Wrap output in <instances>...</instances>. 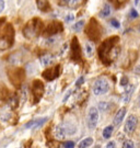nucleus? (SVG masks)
<instances>
[{"label":"nucleus","instance_id":"1","mask_svg":"<svg viewBox=\"0 0 140 148\" xmlns=\"http://www.w3.org/2000/svg\"><path fill=\"white\" fill-rule=\"evenodd\" d=\"M118 41H120V38L117 36H112L105 40L100 45L98 54L103 64L109 65L118 57V54H120V47L117 46Z\"/></svg>","mask_w":140,"mask_h":148},{"label":"nucleus","instance_id":"2","mask_svg":"<svg viewBox=\"0 0 140 148\" xmlns=\"http://www.w3.org/2000/svg\"><path fill=\"white\" fill-rule=\"evenodd\" d=\"M44 24L43 22L40 20V19H32L25 24V27L23 29V34L26 38L29 40H33L37 37L41 33H43V30H44Z\"/></svg>","mask_w":140,"mask_h":148},{"label":"nucleus","instance_id":"3","mask_svg":"<svg viewBox=\"0 0 140 148\" xmlns=\"http://www.w3.org/2000/svg\"><path fill=\"white\" fill-rule=\"evenodd\" d=\"M85 34H87V36L91 40V41H93V42H96V41H99L101 35H102V27L100 25V23L94 18H92L90 22L88 23V25L85 27Z\"/></svg>","mask_w":140,"mask_h":148},{"label":"nucleus","instance_id":"4","mask_svg":"<svg viewBox=\"0 0 140 148\" xmlns=\"http://www.w3.org/2000/svg\"><path fill=\"white\" fill-rule=\"evenodd\" d=\"M7 74H8V78H9L11 84L14 86L16 88H20L22 82H23V80L25 78L24 69L20 68V67H14V68L8 69Z\"/></svg>","mask_w":140,"mask_h":148},{"label":"nucleus","instance_id":"5","mask_svg":"<svg viewBox=\"0 0 140 148\" xmlns=\"http://www.w3.org/2000/svg\"><path fill=\"white\" fill-rule=\"evenodd\" d=\"M109 90V81L101 77L99 79L95 80L93 85V93L95 95H103L105 93H107Z\"/></svg>","mask_w":140,"mask_h":148},{"label":"nucleus","instance_id":"6","mask_svg":"<svg viewBox=\"0 0 140 148\" xmlns=\"http://www.w3.org/2000/svg\"><path fill=\"white\" fill-rule=\"evenodd\" d=\"M45 91V87L44 84L41 80H34L33 81V86H32V93H33V103H37L40 102L42 97L44 95Z\"/></svg>","mask_w":140,"mask_h":148},{"label":"nucleus","instance_id":"7","mask_svg":"<svg viewBox=\"0 0 140 148\" xmlns=\"http://www.w3.org/2000/svg\"><path fill=\"white\" fill-rule=\"evenodd\" d=\"M64 27L60 22L58 21H53L51 23H48L46 25V27H44L43 30V34L45 36H53V35H56L58 33L62 32Z\"/></svg>","mask_w":140,"mask_h":148},{"label":"nucleus","instance_id":"8","mask_svg":"<svg viewBox=\"0 0 140 148\" xmlns=\"http://www.w3.org/2000/svg\"><path fill=\"white\" fill-rule=\"evenodd\" d=\"M98 122H99V109H96L95 106H91L88 112L87 125L90 130H93L98 125Z\"/></svg>","mask_w":140,"mask_h":148},{"label":"nucleus","instance_id":"9","mask_svg":"<svg viewBox=\"0 0 140 148\" xmlns=\"http://www.w3.org/2000/svg\"><path fill=\"white\" fill-rule=\"evenodd\" d=\"M70 56H71V59L74 62L81 60V48H80V44L77 37H73L70 44Z\"/></svg>","mask_w":140,"mask_h":148},{"label":"nucleus","instance_id":"10","mask_svg":"<svg viewBox=\"0 0 140 148\" xmlns=\"http://www.w3.org/2000/svg\"><path fill=\"white\" fill-rule=\"evenodd\" d=\"M60 71H61V66H60V65H57V66H55V67L47 68L46 70H44L42 76L46 80H48V81H52V80L56 79L57 77H59Z\"/></svg>","mask_w":140,"mask_h":148},{"label":"nucleus","instance_id":"11","mask_svg":"<svg viewBox=\"0 0 140 148\" xmlns=\"http://www.w3.org/2000/svg\"><path fill=\"white\" fill-rule=\"evenodd\" d=\"M137 125H138V119H137V116H135V115H129L128 119H127V121H126V123H125L124 132L126 134H128V135L132 134V133L135 132Z\"/></svg>","mask_w":140,"mask_h":148},{"label":"nucleus","instance_id":"12","mask_svg":"<svg viewBox=\"0 0 140 148\" xmlns=\"http://www.w3.org/2000/svg\"><path fill=\"white\" fill-rule=\"evenodd\" d=\"M134 89L135 87L130 84H127V85L124 87V95H123V101L125 103H128L131 98V93L134 92Z\"/></svg>","mask_w":140,"mask_h":148},{"label":"nucleus","instance_id":"13","mask_svg":"<svg viewBox=\"0 0 140 148\" xmlns=\"http://www.w3.org/2000/svg\"><path fill=\"white\" fill-rule=\"evenodd\" d=\"M126 112H127V109H126V108H122V109L118 110V112L115 114L114 120H113V122H114V126L120 125V123L123 122L125 115H126Z\"/></svg>","mask_w":140,"mask_h":148},{"label":"nucleus","instance_id":"14","mask_svg":"<svg viewBox=\"0 0 140 148\" xmlns=\"http://www.w3.org/2000/svg\"><path fill=\"white\" fill-rule=\"evenodd\" d=\"M10 97V91L7 88V86L0 84V101H8Z\"/></svg>","mask_w":140,"mask_h":148},{"label":"nucleus","instance_id":"15","mask_svg":"<svg viewBox=\"0 0 140 148\" xmlns=\"http://www.w3.org/2000/svg\"><path fill=\"white\" fill-rule=\"evenodd\" d=\"M36 5L38 10L42 12H48L51 11V5L48 0H36Z\"/></svg>","mask_w":140,"mask_h":148},{"label":"nucleus","instance_id":"16","mask_svg":"<svg viewBox=\"0 0 140 148\" xmlns=\"http://www.w3.org/2000/svg\"><path fill=\"white\" fill-rule=\"evenodd\" d=\"M54 62V56L51 55V54H44L41 57V63L43 66H49L51 64H53Z\"/></svg>","mask_w":140,"mask_h":148},{"label":"nucleus","instance_id":"17","mask_svg":"<svg viewBox=\"0 0 140 148\" xmlns=\"http://www.w3.org/2000/svg\"><path fill=\"white\" fill-rule=\"evenodd\" d=\"M64 127H65V131H66V134H69V135H72L74 133L77 132V126L72 124L71 122L70 123H65V124H62Z\"/></svg>","mask_w":140,"mask_h":148},{"label":"nucleus","instance_id":"18","mask_svg":"<svg viewBox=\"0 0 140 148\" xmlns=\"http://www.w3.org/2000/svg\"><path fill=\"white\" fill-rule=\"evenodd\" d=\"M67 134H66V131H65V127L64 125H58L56 127V132H55V136L58 138V139H64L65 136H66Z\"/></svg>","mask_w":140,"mask_h":148},{"label":"nucleus","instance_id":"19","mask_svg":"<svg viewBox=\"0 0 140 148\" xmlns=\"http://www.w3.org/2000/svg\"><path fill=\"white\" fill-rule=\"evenodd\" d=\"M113 131H114V125H109V126H106L103 130V137L105 138V139H109V138L112 136Z\"/></svg>","mask_w":140,"mask_h":148},{"label":"nucleus","instance_id":"20","mask_svg":"<svg viewBox=\"0 0 140 148\" xmlns=\"http://www.w3.org/2000/svg\"><path fill=\"white\" fill-rule=\"evenodd\" d=\"M109 14H111V7H109V5H104L103 8L100 11L99 16H101V18H106V16H109Z\"/></svg>","mask_w":140,"mask_h":148},{"label":"nucleus","instance_id":"21","mask_svg":"<svg viewBox=\"0 0 140 148\" xmlns=\"http://www.w3.org/2000/svg\"><path fill=\"white\" fill-rule=\"evenodd\" d=\"M8 102H9V106H10L11 109H16V106H19V97L18 95H11L10 98H9V100H8Z\"/></svg>","mask_w":140,"mask_h":148},{"label":"nucleus","instance_id":"22","mask_svg":"<svg viewBox=\"0 0 140 148\" xmlns=\"http://www.w3.org/2000/svg\"><path fill=\"white\" fill-rule=\"evenodd\" d=\"M92 144H93V138H92V137H87V138H84L82 142H80V143H79V147H80V148L90 147Z\"/></svg>","mask_w":140,"mask_h":148},{"label":"nucleus","instance_id":"23","mask_svg":"<svg viewBox=\"0 0 140 148\" xmlns=\"http://www.w3.org/2000/svg\"><path fill=\"white\" fill-rule=\"evenodd\" d=\"M84 49H85V53H87V56H88V57H91V56L93 55L94 48H93V46L91 45V43H89V42L85 43V44H84Z\"/></svg>","mask_w":140,"mask_h":148},{"label":"nucleus","instance_id":"24","mask_svg":"<svg viewBox=\"0 0 140 148\" xmlns=\"http://www.w3.org/2000/svg\"><path fill=\"white\" fill-rule=\"evenodd\" d=\"M83 27H84V21L81 20V21L77 22L76 24H73V30L76 32H80L83 29Z\"/></svg>","mask_w":140,"mask_h":148},{"label":"nucleus","instance_id":"25","mask_svg":"<svg viewBox=\"0 0 140 148\" xmlns=\"http://www.w3.org/2000/svg\"><path fill=\"white\" fill-rule=\"evenodd\" d=\"M99 110L102 112H106L107 110H109V103L107 102H104V101H102V102H100L99 103Z\"/></svg>","mask_w":140,"mask_h":148},{"label":"nucleus","instance_id":"26","mask_svg":"<svg viewBox=\"0 0 140 148\" xmlns=\"http://www.w3.org/2000/svg\"><path fill=\"white\" fill-rule=\"evenodd\" d=\"M81 2H82V0H69V5H70V8H77L79 5H81Z\"/></svg>","mask_w":140,"mask_h":148},{"label":"nucleus","instance_id":"27","mask_svg":"<svg viewBox=\"0 0 140 148\" xmlns=\"http://www.w3.org/2000/svg\"><path fill=\"white\" fill-rule=\"evenodd\" d=\"M123 147L124 148H132V147H135V144H134V142H132L131 139H126V140L123 142Z\"/></svg>","mask_w":140,"mask_h":148},{"label":"nucleus","instance_id":"28","mask_svg":"<svg viewBox=\"0 0 140 148\" xmlns=\"http://www.w3.org/2000/svg\"><path fill=\"white\" fill-rule=\"evenodd\" d=\"M113 1V3H114V5L118 9V8H120L123 5H125L126 2H127V0H112Z\"/></svg>","mask_w":140,"mask_h":148},{"label":"nucleus","instance_id":"29","mask_svg":"<svg viewBox=\"0 0 140 148\" xmlns=\"http://www.w3.org/2000/svg\"><path fill=\"white\" fill-rule=\"evenodd\" d=\"M109 23H111V25L113 27H115V29H120V21L117 20V19H111V21H109Z\"/></svg>","mask_w":140,"mask_h":148},{"label":"nucleus","instance_id":"30","mask_svg":"<svg viewBox=\"0 0 140 148\" xmlns=\"http://www.w3.org/2000/svg\"><path fill=\"white\" fill-rule=\"evenodd\" d=\"M61 146L65 148H72V147H74V143H73L72 140H68V142H65Z\"/></svg>","mask_w":140,"mask_h":148},{"label":"nucleus","instance_id":"31","mask_svg":"<svg viewBox=\"0 0 140 148\" xmlns=\"http://www.w3.org/2000/svg\"><path fill=\"white\" fill-rule=\"evenodd\" d=\"M129 16H130V19H136V18L138 16V12H137L135 9H131L129 12Z\"/></svg>","mask_w":140,"mask_h":148},{"label":"nucleus","instance_id":"32","mask_svg":"<svg viewBox=\"0 0 140 148\" xmlns=\"http://www.w3.org/2000/svg\"><path fill=\"white\" fill-rule=\"evenodd\" d=\"M127 84H129V82H128V78H127L126 76H124V77L120 79V85L123 86V87H125V86L127 85Z\"/></svg>","mask_w":140,"mask_h":148},{"label":"nucleus","instance_id":"33","mask_svg":"<svg viewBox=\"0 0 140 148\" xmlns=\"http://www.w3.org/2000/svg\"><path fill=\"white\" fill-rule=\"evenodd\" d=\"M83 81H84V77H82V76H81V77H80V78L77 80V82H76V86H77V87H80V86L83 84Z\"/></svg>","mask_w":140,"mask_h":148},{"label":"nucleus","instance_id":"34","mask_svg":"<svg viewBox=\"0 0 140 148\" xmlns=\"http://www.w3.org/2000/svg\"><path fill=\"white\" fill-rule=\"evenodd\" d=\"M73 20H74V16L73 14H68L67 16H66V22H72Z\"/></svg>","mask_w":140,"mask_h":148},{"label":"nucleus","instance_id":"35","mask_svg":"<svg viewBox=\"0 0 140 148\" xmlns=\"http://www.w3.org/2000/svg\"><path fill=\"white\" fill-rule=\"evenodd\" d=\"M58 5H69V0H59L58 1Z\"/></svg>","mask_w":140,"mask_h":148},{"label":"nucleus","instance_id":"36","mask_svg":"<svg viewBox=\"0 0 140 148\" xmlns=\"http://www.w3.org/2000/svg\"><path fill=\"white\" fill-rule=\"evenodd\" d=\"M5 10V1L3 0H0V13Z\"/></svg>","mask_w":140,"mask_h":148},{"label":"nucleus","instance_id":"37","mask_svg":"<svg viewBox=\"0 0 140 148\" xmlns=\"http://www.w3.org/2000/svg\"><path fill=\"white\" fill-rule=\"evenodd\" d=\"M115 146H116V143H115V142H109V143L106 145L107 148H113V147H115Z\"/></svg>","mask_w":140,"mask_h":148},{"label":"nucleus","instance_id":"38","mask_svg":"<svg viewBox=\"0 0 140 148\" xmlns=\"http://www.w3.org/2000/svg\"><path fill=\"white\" fill-rule=\"evenodd\" d=\"M135 5L138 7V8H140V0H135Z\"/></svg>","mask_w":140,"mask_h":148},{"label":"nucleus","instance_id":"39","mask_svg":"<svg viewBox=\"0 0 140 148\" xmlns=\"http://www.w3.org/2000/svg\"><path fill=\"white\" fill-rule=\"evenodd\" d=\"M135 73L136 74H140V66H138V67L135 69Z\"/></svg>","mask_w":140,"mask_h":148},{"label":"nucleus","instance_id":"40","mask_svg":"<svg viewBox=\"0 0 140 148\" xmlns=\"http://www.w3.org/2000/svg\"><path fill=\"white\" fill-rule=\"evenodd\" d=\"M137 103H138V106H140V95L138 97V99H137Z\"/></svg>","mask_w":140,"mask_h":148}]
</instances>
